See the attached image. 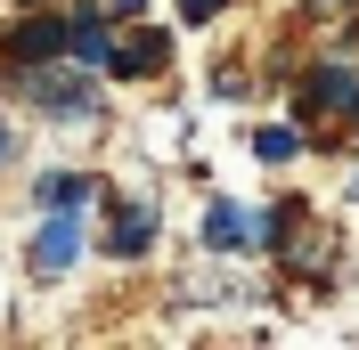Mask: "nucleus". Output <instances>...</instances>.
Wrapping results in <instances>:
<instances>
[{
    "label": "nucleus",
    "instance_id": "f257e3e1",
    "mask_svg": "<svg viewBox=\"0 0 359 350\" xmlns=\"http://www.w3.org/2000/svg\"><path fill=\"white\" fill-rule=\"evenodd\" d=\"M25 98L49 114H98V82H74V74H49V66H25Z\"/></svg>",
    "mask_w": 359,
    "mask_h": 350
},
{
    "label": "nucleus",
    "instance_id": "f03ea898",
    "mask_svg": "<svg viewBox=\"0 0 359 350\" xmlns=\"http://www.w3.org/2000/svg\"><path fill=\"white\" fill-rule=\"evenodd\" d=\"M74 253H82V228H74V212H49V228L33 237V269H41V277H57V269H74Z\"/></svg>",
    "mask_w": 359,
    "mask_h": 350
},
{
    "label": "nucleus",
    "instance_id": "7ed1b4c3",
    "mask_svg": "<svg viewBox=\"0 0 359 350\" xmlns=\"http://www.w3.org/2000/svg\"><path fill=\"white\" fill-rule=\"evenodd\" d=\"M57 49H66V24H57V17H33V24H17L8 57H17V66H49Z\"/></svg>",
    "mask_w": 359,
    "mask_h": 350
},
{
    "label": "nucleus",
    "instance_id": "20e7f679",
    "mask_svg": "<svg viewBox=\"0 0 359 350\" xmlns=\"http://www.w3.org/2000/svg\"><path fill=\"white\" fill-rule=\"evenodd\" d=\"M66 49H74V66H107V57H114L107 17H66Z\"/></svg>",
    "mask_w": 359,
    "mask_h": 350
},
{
    "label": "nucleus",
    "instance_id": "39448f33",
    "mask_svg": "<svg viewBox=\"0 0 359 350\" xmlns=\"http://www.w3.org/2000/svg\"><path fill=\"white\" fill-rule=\"evenodd\" d=\"M302 106H359V82H351V66H318L311 74V90H302Z\"/></svg>",
    "mask_w": 359,
    "mask_h": 350
},
{
    "label": "nucleus",
    "instance_id": "423d86ee",
    "mask_svg": "<svg viewBox=\"0 0 359 350\" xmlns=\"http://www.w3.org/2000/svg\"><path fill=\"white\" fill-rule=\"evenodd\" d=\"M163 57H172V41H163V33H131V41L107 57V66H114V74H156Z\"/></svg>",
    "mask_w": 359,
    "mask_h": 350
},
{
    "label": "nucleus",
    "instance_id": "0eeeda50",
    "mask_svg": "<svg viewBox=\"0 0 359 350\" xmlns=\"http://www.w3.org/2000/svg\"><path fill=\"white\" fill-rule=\"evenodd\" d=\"M90 188H98V179H82V172H49L41 188H33V196H41V212H74V204H82Z\"/></svg>",
    "mask_w": 359,
    "mask_h": 350
},
{
    "label": "nucleus",
    "instance_id": "6e6552de",
    "mask_svg": "<svg viewBox=\"0 0 359 350\" xmlns=\"http://www.w3.org/2000/svg\"><path fill=\"white\" fill-rule=\"evenodd\" d=\"M147 237H156V212H114V253H123V261H131V253H147Z\"/></svg>",
    "mask_w": 359,
    "mask_h": 350
},
{
    "label": "nucleus",
    "instance_id": "1a4fd4ad",
    "mask_svg": "<svg viewBox=\"0 0 359 350\" xmlns=\"http://www.w3.org/2000/svg\"><path fill=\"white\" fill-rule=\"evenodd\" d=\"M204 237H212V244H245V237H253V220L237 212V204H212V220H204Z\"/></svg>",
    "mask_w": 359,
    "mask_h": 350
},
{
    "label": "nucleus",
    "instance_id": "9d476101",
    "mask_svg": "<svg viewBox=\"0 0 359 350\" xmlns=\"http://www.w3.org/2000/svg\"><path fill=\"white\" fill-rule=\"evenodd\" d=\"M253 155H262V163H286V155H294V131H262V139H253Z\"/></svg>",
    "mask_w": 359,
    "mask_h": 350
},
{
    "label": "nucleus",
    "instance_id": "9b49d317",
    "mask_svg": "<svg viewBox=\"0 0 359 350\" xmlns=\"http://www.w3.org/2000/svg\"><path fill=\"white\" fill-rule=\"evenodd\" d=\"M180 17H188V24H204V17H221V0H180Z\"/></svg>",
    "mask_w": 359,
    "mask_h": 350
},
{
    "label": "nucleus",
    "instance_id": "f8f14e48",
    "mask_svg": "<svg viewBox=\"0 0 359 350\" xmlns=\"http://www.w3.org/2000/svg\"><path fill=\"white\" fill-rule=\"evenodd\" d=\"M107 8H114V17H139V8H147V0H107Z\"/></svg>",
    "mask_w": 359,
    "mask_h": 350
},
{
    "label": "nucleus",
    "instance_id": "ddd939ff",
    "mask_svg": "<svg viewBox=\"0 0 359 350\" xmlns=\"http://www.w3.org/2000/svg\"><path fill=\"white\" fill-rule=\"evenodd\" d=\"M0 155H8V131H0Z\"/></svg>",
    "mask_w": 359,
    "mask_h": 350
},
{
    "label": "nucleus",
    "instance_id": "4468645a",
    "mask_svg": "<svg viewBox=\"0 0 359 350\" xmlns=\"http://www.w3.org/2000/svg\"><path fill=\"white\" fill-rule=\"evenodd\" d=\"M335 8H351V0H335Z\"/></svg>",
    "mask_w": 359,
    "mask_h": 350
}]
</instances>
